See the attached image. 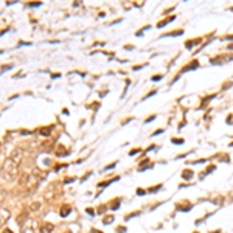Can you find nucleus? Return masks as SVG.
<instances>
[{"label": "nucleus", "instance_id": "nucleus-19", "mask_svg": "<svg viewBox=\"0 0 233 233\" xmlns=\"http://www.w3.org/2000/svg\"><path fill=\"white\" fill-rule=\"evenodd\" d=\"M3 221H5V218H0V225L3 224Z\"/></svg>", "mask_w": 233, "mask_h": 233}, {"label": "nucleus", "instance_id": "nucleus-1", "mask_svg": "<svg viewBox=\"0 0 233 233\" xmlns=\"http://www.w3.org/2000/svg\"><path fill=\"white\" fill-rule=\"evenodd\" d=\"M16 174H17V163H16L13 159L6 160L5 165H3V170H2L3 179H5V180H13V179L16 177Z\"/></svg>", "mask_w": 233, "mask_h": 233}, {"label": "nucleus", "instance_id": "nucleus-8", "mask_svg": "<svg viewBox=\"0 0 233 233\" xmlns=\"http://www.w3.org/2000/svg\"><path fill=\"white\" fill-rule=\"evenodd\" d=\"M118 207H120V199H115V202L110 204V208H112V210H116Z\"/></svg>", "mask_w": 233, "mask_h": 233}, {"label": "nucleus", "instance_id": "nucleus-12", "mask_svg": "<svg viewBox=\"0 0 233 233\" xmlns=\"http://www.w3.org/2000/svg\"><path fill=\"white\" fill-rule=\"evenodd\" d=\"M162 79V75H154L152 76V81H160Z\"/></svg>", "mask_w": 233, "mask_h": 233}, {"label": "nucleus", "instance_id": "nucleus-22", "mask_svg": "<svg viewBox=\"0 0 233 233\" xmlns=\"http://www.w3.org/2000/svg\"><path fill=\"white\" fill-rule=\"evenodd\" d=\"M230 146H233V142H231V143H230Z\"/></svg>", "mask_w": 233, "mask_h": 233}, {"label": "nucleus", "instance_id": "nucleus-13", "mask_svg": "<svg viewBox=\"0 0 233 233\" xmlns=\"http://www.w3.org/2000/svg\"><path fill=\"white\" fill-rule=\"evenodd\" d=\"M140 152V149H132L131 152H129V155H135V154H138Z\"/></svg>", "mask_w": 233, "mask_h": 233}, {"label": "nucleus", "instance_id": "nucleus-7", "mask_svg": "<svg viewBox=\"0 0 233 233\" xmlns=\"http://www.w3.org/2000/svg\"><path fill=\"white\" fill-rule=\"evenodd\" d=\"M182 177H183L185 180H190V179L193 177V171H191V170H183V171H182Z\"/></svg>", "mask_w": 233, "mask_h": 233}, {"label": "nucleus", "instance_id": "nucleus-15", "mask_svg": "<svg viewBox=\"0 0 233 233\" xmlns=\"http://www.w3.org/2000/svg\"><path fill=\"white\" fill-rule=\"evenodd\" d=\"M162 132H163V129H159V131H155L152 135H159V134H162Z\"/></svg>", "mask_w": 233, "mask_h": 233}, {"label": "nucleus", "instance_id": "nucleus-3", "mask_svg": "<svg viewBox=\"0 0 233 233\" xmlns=\"http://www.w3.org/2000/svg\"><path fill=\"white\" fill-rule=\"evenodd\" d=\"M199 67V62L197 61H193L190 65H186V67H183L182 70H180V73H185V72H190V70H193V68H197Z\"/></svg>", "mask_w": 233, "mask_h": 233}, {"label": "nucleus", "instance_id": "nucleus-14", "mask_svg": "<svg viewBox=\"0 0 233 233\" xmlns=\"http://www.w3.org/2000/svg\"><path fill=\"white\" fill-rule=\"evenodd\" d=\"M173 143H176V145H180V143H183V140H173Z\"/></svg>", "mask_w": 233, "mask_h": 233}, {"label": "nucleus", "instance_id": "nucleus-18", "mask_svg": "<svg viewBox=\"0 0 233 233\" xmlns=\"http://www.w3.org/2000/svg\"><path fill=\"white\" fill-rule=\"evenodd\" d=\"M92 233H101L100 230H95V228H92Z\"/></svg>", "mask_w": 233, "mask_h": 233}, {"label": "nucleus", "instance_id": "nucleus-17", "mask_svg": "<svg viewBox=\"0 0 233 233\" xmlns=\"http://www.w3.org/2000/svg\"><path fill=\"white\" fill-rule=\"evenodd\" d=\"M87 213H89V215H95V213H93V210H92V208H87Z\"/></svg>", "mask_w": 233, "mask_h": 233}, {"label": "nucleus", "instance_id": "nucleus-4", "mask_svg": "<svg viewBox=\"0 0 233 233\" xmlns=\"http://www.w3.org/2000/svg\"><path fill=\"white\" fill-rule=\"evenodd\" d=\"M70 212H72V205H64V207L61 208V216H62V218H65Z\"/></svg>", "mask_w": 233, "mask_h": 233}, {"label": "nucleus", "instance_id": "nucleus-21", "mask_svg": "<svg viewBox=\"0 0 233 233\" xmlns=\"http://www.w3.org/2000/svg\"><path fill=\"white\" fill-rule=\"evenodd\" d=\"M213 233H222V231H213Z\"/></svg>", "mask_w": 233, "mask_h": 233}, {"label": "nucleus", "instance_id": "nucleus-10", "mask_svg": "<svg viewBox=\"0 0 233 233\" xmlns=\"http://www.w3.org/2000/svg\"><path fill=\"white\" fill-rule=\"evenodd\" d=\"M162 188V185H155V186H152V188L149 190V193H155V191H159Z\"/></svg>", "mask_w": 233, "mask_h": 233}, {"label": "nucleus", "instance_id": "nucleus-16", "mask_svg": "<svg viewBox=\"0 0 233 233\" xmlns=\"http://www.w3.org/2000/svg\"><path fill=\"white\" fill-rule=\"evenodd\" d=\"M145 193H146L145 190H138V191H137V194H140V196H142V194H145Z\"/></svg>", "mask_w": 233, "mask_h": 233}, {"label": "nucleus", "instance_id": "nucleus-11", "mask_svg": "<svg viewBox=\"0 0 233 233\" xmlns=\"http://www.w3.org/2000/svg\"><path fill=\"white\" fill-rule=\"evenodd\" d=\"M112 221H113V216H106V218L103 219L104 224H109V222H112Z\"/></svg>", "mask_w": 233, "mask_h": 233}, {"label": "nucleus", "instance_id": "nucleus-9", "mask_svg": "<svg viewBox=\"0 0 233 233\" xmlns=\"http://www.w3.org/2000/svg\"><path fill=\"white\" fill-rule=\"evenodd\" d=\"M201 40H191V42H186V48H191L193 45H197Z\"/></svg>", "mask_w": 233, "mask_h": 233}, {"label": "nucleus", "instance_id": "nucleus-6", "mask_svg": "<svg viewBox=\"0 0 233 233\" xmlns=\"http://www.w3.org/2000/svg\"><path fill=\"white\" fill-rule=\"evenodd\" d=\"M174 19H176L174 16H171V17H166L165 20H162V22H159V23H157V27H159V28H162V27H165V25H166V23H170V22H173Z\"/></svg>", "mask_w": 233, "mask_h": 233}, {"label": "nucleus", "instance_id": "nucleus-20", "mask_svg": "<svg viewBox=\"0 0 233 233\" xmlns=\"http://www.w3.org/2000/svg\"><path fill=\"white\" fill-rule=\"evenodd\" d=\"M3 233H13V231H11V230H5Z\"/></svg>", "mask_w": 233, "mask_h": 233}, {"label": "nucleus", "instance_id": "nucleus-5", "mask_svg": "<svg viewBox=\"0 0 233 233\" xmlns=\"http://www.w3.org/2000/svg\"><path fill=\"white\" fill-rule=\"evenodd\" d=\"M53 231V225L52 224H44L40 227V233H52Z\"/></svg>", "mask_w": 233, "mask_h": 233}, {"label": "nucleus", "instance_id": "nucleus-2", "mask_svg": "<svg viewBox=\"0 0 233 233\" xmlns=\"http://www.w3.org/2000/svg\"><path fill=\"white\" fill-rule=\"evenodd\" d=\"M20 233H34V222L28 221L23 225H20Z\"/></svg>", "mask_w": 233, "mask_h": 233}]
</instances>
